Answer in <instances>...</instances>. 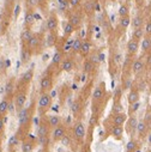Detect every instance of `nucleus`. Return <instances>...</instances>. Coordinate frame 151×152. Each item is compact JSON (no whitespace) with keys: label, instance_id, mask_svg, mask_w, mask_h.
<instances>
[{"label":"nucleus","instance_id":"nucleus-7","mask_svg":"<svg viewBox=\"0 0 151 152\" xmlns=\"http://www.w3.org/2000/svg\"><path fill=\"white\" fill-rule=\"evenodd\" d=\"M53 77L51 74H45L40 80V94L42 92H49L53 89Z\"/></svg>","mask_w":151,"mask_h":152},{"label":"nucleus","instance_id":"nucleus-57","mask_svg":"<svg viewBox=\"0 0 151 152\" xmlns=\"http://www.w3.org/2000/svg\"><path fill=\"white\" fill-rule=\"evenodd\" d=\"M146 65L151 67V55H149V56L146 58Z\"/></svg>","mask_w":151,"mask_h":152},{"label":"nucleus","instance_id":"nucleus-15","mask_svg":"<svg viewBox=\"0 0 151 152\" xmlns=\"http://www.w3.org/2000/svg\"><path fill=\"white\" fill-rule=\"evenodd\" d=\"M16 1L17 0H5V3H4V18L10 19L11 13L13 12V10L17 5Z\"/></svg>","mask_w":151,"mask_h":152},{"label":"nucleus","instance_id":"nucleus-16","mask_svg":"<svg viewBox=\"0 0 151 152\" xmlns=\"http://www.w3.org/2000/svg\"><path fill=\"white\" fill-rule=\"evenodd\" d=\"M58 42V34L56 31H48L47 32V36H45V45L46 47L51 48V47H54Z\"/></svg>","mask_w":151,"mask_h":152},{"label":"nucleus","instance_id":"nucleus-22","mask_svg":"<svg viewBox=\"0 0 151 152\" xmlns=\"http://www.w3.org/2000/svg\"><path fill=\"white\" fill-rule=\"evenodd\" d=\"M138 120H137V118L136 116H130L128 119H127V121H126V131L128 132V133H134V132H137V126H138Z\"/></svg>","mask_w":151,"mask_h":152},{"label":"nucleus","instance_id":"nucleus-11","mask_svg":"<svg viewBox=\"0 0 151 152\" xmlns=\"http://www.w3.org/2000/svg\"><path fill=\"white\" fill-rule=\"evenodd\" d=\"M106 97V85L104 83H101L100 85H97L92 92V102L97 103V102H102L103 98Z\"/></svg>","mask_w":151,"mask_h":152},{"label":"nucleus","instance_id":"nucleus-10","mask_svg":"<svg viewBox=\"0 0 151 152\" xmlns=\"http://www.w3.org/2000/svg\"><path fill=\"white\" fill-rule=\"evenodd\" d=\"M36 18H35V11L32 7H29L26 6L25 10H24V26L25 28H30L34 25Z\"/></svg>","mask_w":151,"mask_h":152},{"label":"nucleus","instance_id":"nucleus-59","mask_svg":"<svg viewBox=\"0 0 151 152\" xmlns=\"http://www.w3.org/2000/svg\"><path fill=\"white\" fill-rule=\"evenodd\" d=\"M86 152H91V150H89V148H88V150H86Z\"/></svg>","mask_w":151,"mask_h":152},{"label":"nucleus","instance_id":"nucleus-21","mask_svg":"<svg viewBox=\"0 0 151 152\" xmlns=\"http://www.w3.org/2000/svg\"><path fill=\"white\" fill-rule=\"evenodd\" d=\"M32 55H34V53H32L26 46L22 45V50H21V62H22L23 65H26V64L30 61V59H31Z\"/></svg>","mask_w":151,"mask_h":152},{"label":"nucleus","instance_id":"nucleus-40","mask_svg":"<svg viewBox=\"0 0 151 152\" xmlns=\"http://www.w3.org/2000/svg\"><path fill=\"white\" fill-rule=\"evenodd\" d=\"M131 18H130V16H125V17H120V19H119V24H120V26L125 30V29H127L128 26H130V24H131Z\"/></svg>","mask_w":151,"mask_h":152},{"label":"nucleus","instance_id":"nucleus-4","mask_svg":"<svg viewBox=\"0 0 151 152\" xmlns=\"http://www.w3.org/2000/svg\"><path fill=\"white\" fill-rule=\"evenodd\" d=\"M45 42V37H43V34L39 32V34H34V36L31 37V40L29 41V43L26 45V47L34 53V54H37L41 52V47H42V43Z\"/></svg>","mask_w":151,"mask_h":152},{"label":"nucleus","instance_id":"nucleus-44","mask_svg":"<svg viewBox=\"0 0 151 152\" xmlns=\"http://www.w3.org/2000/svg\"><path fill=\"white\" fill-rule=\"evenodd\" d=\"M111 113L113 114H119V113H124V107L121 105L120 102H114L111 108Z\"/></svg>","mask_w":151,"mask_h":152},{"label":"nucleus","instance_id":"nucleus-13","mask_svg":"<svg viewBox=\"0 0 151 152\" xmlns=\"http://www.w3.org/2000/svg\"><path fill=\"white\" fill-rule=\"evenodd\" d=\"M51 131H52V128H51L47 119L46 120L43 119V120H41L39 127H37V137H49Z\"/></svg>","mask_w":151,"mask_h":152},{"label":"nucleus","instance_id":"nucleus-5","mask_svg":"<svg viewBox=\"0 0 151 152\" xmlns=\"http://www.w3.org/2000/svg\"><path fill=\"white\" fill-rule=\"evenodd\" d=\"M73 135H74V139L79 141V142H83L84 139H85V135H86V129H85V126L82 121H77L73 126Z\"/></svg>","mask_w":151,"mask_h":152},{"label":"nucleus","instance_id":"nucleus-24","mask_svg":"<svg viewBox=\"0 0 151 152\" xmlns=\"http://www.w3.org/2000/svg\"><path fill=\"white\" fill-rule=\"evenodd\" d=\"M96 4H97V0H84L83 3V11L86 15H90L92 12H95L96 10Z\"/></svg>","mask_w":151,"mask_h":152},{"label":"nucleus","instance_id":"nucleus-6","mask_svg":"<svg viewBox=\"0 0 151 152\" xmlns=\"http://www.w3.org/2000/svg\"><path fill=\"white\" fill-rule=\"evenodd\" d=\"M67 20L76 28V29H78V28H81V25H82V22H83V16H82V12H79L78 11V9L77 10H72L70 13H68V16H67Z\"/></svg>","mask_w":151,"mask_h":152},{"label":"nucleus","instance_id":"nucleus-48","mask_svg":"<svg viewBox=\"0 0 151 152\" xmlns=\"http://www.w3.org/2000/svg\"><path fill=\"white\" fill-rule=\"evenodd\" d=\"M60 142H61L64 146L68 147V146H71V144H72V139H71V137H70L68 134H66V135L60 140Z\"/></svg>","mask_w":151,"mask_h":152},{"label":"nucleus","instance_id":"nucleus-39","mask_svg":"<svg viewBox=\"0 0 151 152\" xmlns=\"http://www.w3.org/2000/svg\"><path fill=\"white\" fill-rule=\"evenodd\" d=\"M95 64L90 60V59H86L85 61H84V65H83V69H84V72L85 73H91L92 71H94V68H95Z\"/></svg>","mask_w":151,"mask_h":152},{"label":"nucleus","instance_id":"nucleus-38","mask_svg":"<svg viewBox=\"0 0 151 152\" xmlns=\"http://www.w3.org/2000/svg\"><path fill=\"white\" fill-rule=\"evenodd\" d=\"M131 24H132V26H133L134 29L143 28V25H144V19H143V17H140V16H136V17L132 19Z\"/></svg>","mask_w":151,"mask_h":152},{"label":"nucleus","instance_id":"nucleus-43","mask_svg":"<svg viewBox=\"0 0 151 152\" xmlns=\"http://www.w3.org/2000/svg\"><path fill=\"white\" fill-rule=\"evenodd\" d=\"M119 16L120 17H125V16H130V6L127 4H122L119 7Z\"/></svg>","mask_w":151,"mask_h":152},{"label":"nucleus","instance_id":"nucleus-55","mask_svg":"<svg viewBox=\"0 0 151 152\" xmlns=\"http://www.w3.org/2000/svg\"><path fill=\"white\" fill-rule=\"evenodd\" d=\"M19 12H21V6H19V5H16V7H15V10H13V17H15V18H18Z\"/></svg>","mask_w":151,"mask_h":152},{"label":"nucleus","instance_id":"nucleus-26","mask_svg":"<svg viewBox=\"0 0 151 152\" xmlns=\"http://www.w3.org/2000/svg\"><path fill=\"white\" fill-rule=\"evenodd\" d=\"M139 98H140V91H139L138 89L132 88V89L130 90V92H128V96H127V102H128V104L131 105V104H133V103H136V102H139Z\"/></svg>","mask_w":151,"mask_h":152},{"label":"nucleus","instance_id":"nucleus-18","mask_svg":"<svg viewBox=\"0 0 151 152\" xmlns=\"http://www.w3.org/2000/svg\"><path fill=\"white\" fill-rule=\"evenodd\" d=\"M60 67H61V71H64V72H72V71L74 69V67H76L74 60H73L72 58H70V56L64 58V60H62Z\"/></svg>","mask_w":151,"mask_h":152},{"label":"nucleus","instance_id":"nucleus-1","mask_svg":"<svg viewBox=\"0 0 151 152\" xmlns=\"http://www.w3.org/2000/svg\"><path fill=\"white\" fill-rule=\"evenodd\" d=\"M35 111V105L31 104L30 107H24L19 113H18V121H19V128H18V133H23L26 134L31 121H32V115Z\"/></svg>","mask_w":151,"mask_h":152},{"label":"nucleus","instance_id":"nucleus-31","mask_svg":"<svg viewBox=\"0 0 151 152\" xmlns=\"http://www.w3.org/2000/svg\"><path fill=\"white\" fill-rule=\"evenodd\" d=\"M64 60V53L61 50H56L52 58V65L53 66H60Z\"/></svg>","mask_w":151,"mask_h":152},{"label":"nucleus","instance_id":"nucleus-29","mask_svg":"<svg viewBox=\"0 0 151 152\" xmlns=\"http://www.w3.org/2000/svg\"><path fill=\"white\" fill-rule=\"evenodd\" d=\"M91 47H92V45H91V42L89 40H83V43H82V48H81V53L79 54L82 56L86 58L91 53Z\"/></svg>","mask_w":151,"mask_h":152},{"label":"nucleus","instance_id":"nucleus-56","mask_svg":"<svg viewBox=\"0 0 151 152\" xmlns=\"http://www.w3.org/2000/svg\"><path fill=\"white\" fill-rule=\"evenodd\" d=\"M48 3V0H39V6L40 7H45Z\"/></svg>","mask_w":151,"mask_h":152},{"label":"nucleus","instance_id":"nucleus-3","mask_svg":"<svg viewBox=\"0 0 151 152\" xmlns=\"http://www.w3.org/2000/svg\"><path fill=\"white\" fill-rule=\"evenodd\" d=\"M52 107V96L49 92H42L40 94L39 101H37V111L40 115H45V114L51 109Z\"/></svg>","mask_w":151,"mask_h":152},{"label":"nucleus","instance_id":"nucleus-46","mask_svg":"<svg viewBox=\"0 0 151 152\" xmlns=\"http://www.w3.org/2000/svg\"><path fill=\"white\" fill-rule=\"evenodd\" d=\"M122 90H124L122 86L115 89V92H114V102H120V98H121V95H122Z\"/></svg>","mask_w":151,"mask_h":152},{"label":"nucleus","instance_id":"nucleus-54","mask_svg":"<svg viewBox=\"0 0 151 152\" xmlns=\"http://www.w3.org/2000/svg\"><path fill=\"white\" fill-rule=\"evenodd\" d=\"M96 124H97V116L96 115H92L90 118V120H89V126L90 127H94V126H96Z\"/></svg>","mask_w":151,"mask_h":152},{"label":"nucleus","instance_id":"nucleus-2","mask_svg":"<svg viewBox=\"0 0 151 152\" xmlns=\"http://www.w3.org/2000/svg\"><path fill=\"white\" fill-rule=\"evenodd\" d=\"M28 89H29V86H22V85H17L16 86L13 102H15V109L18 113L25 105V102H26V98H28Z\"/></svg>","mask_w":151,"mask_h":152},{"label":"nucleus","instance_id":"nucleus-52","mask_svg":"<svg viewBox=\"0 0 151 152\" xmlns=\"http://www.w3.org/2000/svg\"><path fill=\"white\" fill-rule=\"evenodd\" d=\"M144 31H145V36H151V20H147L145 23Z\"/></svg>","mask_w":151,"mask_h":152},{"label":"nucleus","instance_id":"nucleus-17","mask_svg":"<svg viewBox=\"0 0 151 152\" xmlns=\"http://www.w3.org/2000/svg\"><path fill=\"white\" fill-rule=\"evenodd\" d=\"M126 121H127V115L125 113L113 114V116H111V124L115 126H124Z\"/></svg>","mask_w":151,"mask_h":152},{"label":"nucleus","instance_id":"nucleus-8","mask_svg":"<svg viewBox=\"0 0 151 152\" xmlns=\"http://www.w3.org/2000/svg\"><path fill=\"white\" fill-rule=\"evenodd\" d=\"M59 28V18L55 12H51L46 20V29L47 31H56Z\"/></svg>","mask_w":151,"mask_h":152},{"label":"nucleus","instance_id":"nucleus-35","mask_svg":"<svg viewBox=\"0 0 151 152\" xmlns=\"http://www.w3.org/2000/svg\"><path fill=\"white\" fill-rule=\"evenodd\" d=\"M22 141H21V134L17 132L16 134H13L10 139H9V147L12 148V147H16L17 145H19Z\"/></svg>","mask_w":151,"mask_h":152},{"label":"nucleus","instance_id":"nucleus-36","mask_svg":"<svg viewBox=\"0 0 151 152\" xmlns=\"http://www.w3.org/2000/svg\"><path fill=\"white\" fill-rule=\"evenodd\" d=\"M146 132H147V125L145 124V121H139L137 126V133L139 134V137H144Z\"/></svg>","mask_w":151,"mask_h":152},{"label":"nucleus","instance_id":"nucleus-20","mask_svg":"<svg viewBox=\"0 0 151 152\" xmlns=\"http://www.w3.org/2000/svg\"><path fill=\"white\" fill-rule=\"evenodd\" d=\"M13 98H10L7 96H4V98L0 101V116H6V114L10 109V103Z\"/></svg>","mask_w":151,"mask_h":152},{"label":"nucleus","instance_id":"nucleus-51","mask_svg":"<svg viewBox=\"0 0 151 152\" xmlns=\"http://www.w3.org/2000/svg\"><path fill=\"white\" fill-rule=\"evenodd\" d=\"M139 107H140V103H139V102H136V103L131 104V105H130V114H134L136 111H138Z\"/></svg>","mask_w":151,"mask_h":152},{"label":"nucleus","instance_id":"nucleus-50","mask_svg":"<svg viewBox=\"0 0 151 152\" xmlns=\"http://www.w3.org/2000/svg\"><path fill=\"white\" fill-rule=\"evenodd\" d=\"M25 4L26 6L35 9L36 6H39V0H25Z\"/></svg>","mask_w":151,"mask_h":152},{"label":"nucleus","instance_id":"nucleus-12","mask_svg":"<svg viewBox=\"0 0 151 152\" xmlns=\"http://www.w3.org/2000/svg\"><path fill=\"white\" fill-rule=\"evenodd\" d=\"M34 78V68H29L26 72H24L22 75L19 80L17 82V85H22V86H29L31 80Z\"/></svg>","mask_w":151,"mask_h":152},{"label":"nucleus","instance_id":"nucleus-19","mask_svg":"<svg viewBox=\"0 0 151 152\" xmlns=\"http://www.w3.org/2000/svg\"><path fill=\"white\" fill-rule=\"evenodd\" d=\"M145 68V65H144V61L139 58V59H136L132 65H131V69H132V73L136 74V75H139Z\"/></svg>","mask_w":151,"mask_h":152},{"label":"nucleus","instance_id":"nucleus-49","mask_svg":"<svg viewBox=\"0 0 151 152\" xmlns=\"http://www.w3.org/2000/svg\"><path fill=\"white\" fill-rule=\"evenodd\" d=\"M5 122H6V118L5 116H0V138L4 135V131H5Z\"/></svg>","mask_w":151,"mask_h":152},{"label":"nucleus","instance_id":"nucleus-60","mask_svg":"<svg viewBox=\"0 0 151 152\" xmlns=\"http://www.w3.org/2000/svg\"><path fill=\"white\" fill-rule=\"evenodd\" d=\"M145 152H151V150H146V151H145Z\"/></svg>","mask_w":151,"mask_h":152},{"label":"nucleus","instance_id":"nucleus-53","mask_svg":"<svg viewBox=\"0 0 151 152\" xmlns=\"http://www.w3.org/2000/svg\"><path fill=\"white\" fill-rule=\"evenodd\" d=\"M122 89L124 90H128V89H132V83L130 79H125V83L122 85Z\"/></svg>","mask_w":151,"mask_h":152},{"label":"nucleus","instance_id":"nucleus-28","mask_svg":"<svg viewBox=\"0 0 151 152\" xmlns=\"http://www.w3.org/2000/svg\"><path fill=\"white\" fill-rule=\"evenodd\" d=\"M35 145H36L35 141L29 140V139H24L21 142V150H22V152H32L35 148Z\"/></svg>","mask_w":151,"mask_h":152},{"label":"nucleus","instance_id":"nucleus-61","mask_svg":"<svg viewBox=\"0 0 151 152\" xmlns=\"http://www.w3.org/2000/svg\"><path fill=\"white\" fill-rule=\"evenodd\" d=\"M109 1H117V0H109Z\"/></svg>","mask_w":151,"mask_h":152},{"label":"nucleus","instance_id":"nucleus-9","mask_svg":"<svg viewBox=\"0 0 151 152\" xmlns=\"http://www.w3.org/2000/svg\"><path fill=\"white\" fill-rule=\"evenodd\" d=\"M66 134H67V128H66V126L62 125V124H60L59 126H56L55 128H53V131H52V140H53L54 142H58V141H60Z\"/></svg>","mask_w":151,"mask_h":152},{"label":"nucleus","instance_id":"nucleus-23","mask_svg":"<svg viewBox=\"0 0 151 152\" xmlns=\"http://www.w3.org/2000/svg\"><path fill=\"white\" fill-rule=\"evenodd\" d=\"M110 134L111 137L117 139V140H121L124 138V127L122 126H115L113 125L110 127Z\"/></svg>","mask_w":151,"mask_h":152},{"label":"nucleus","instance_id":"nucleus-32","mask_svg":"<svg viewBox=\"0 0 151 152\" xmlns=\"http://www.w3.org/2000/svg\"><path fill=\"white\" fill-rule=\"evenodd\" d=\"M82 43H83V39L82 37H76L72 43V53L77 54L81 53V48H82Z\"/></svg>","mask_w":151,"mask_h":152},{"label":"nucleus","instance_id":"nucleus-30","mask_svg":"<svg viewBox=\"0 0 151 152\" xmlns=\"http://www.w3.org/2000/svg\"><path fill=\"white\" fill-rule=\"evenodd\" d=\"M76 30H77V29H76L68 20L64 23V37H65V39H70L71 35H72Z\"/></svg>","mask_w":151,"mask_h":152},{"label":"nucleus","instance_id":"nucleus-34","mask_svg":"<svg viewBox=\"0 0 151 152\" xmlns=\"http://www.w3.org/2000/svg\"><path fill=\"white\" fill-rule=\"evenodd\" d=\"M141 50L143 52H150L151 50V36H144L141 40Z\"/></svg>","mask_w":151,"mask_h":152},{"label":"nucleus","instance_id":"nucleus-37","mask_svg":"<svg viewBox=\"0 0 151 152\" xmlns=\"http://www.w3.org/2000/svg\"><path fill=\"white\" fill-rule=\"evenodd\" d=\"M144 36H145L144 28H139V29H134V31L132 34V39L133 40H137V41H140V40H143Z\"/></svg>","mask_w":151,"mask_h":152},{"label":"nucleus","instance_id":"nucleus-14","mask_svg":"<svg viewBox=\"0 0 151 152\" xmlns=\"http://www.w3.org/2000/svg\"><path fill=\"white\" fill-rule=\"evenodd\" d=\"M16 79L15 78H10L6 84H5V96L10 97V98H13L15 96V92H16Z\"/></svg>","mask_w":151,"mask_h":152},{"label":"nucleus","instance_id":"nucleus-27","mask_svg":"<svg viewBox=\"0 0 151 152\" xmlns=\"http://www.w3.org/2000/svg\"><path fill=\"white\" fill-rule=\"evenodd\" d=\"M126 48H127V53H128V55H133V54H136V53L138 52V49H139V41L131 39V40L127 42Z\"/></svg>","mask_w":151,"mask_h":152},{"label":"nucleus","instance_id":"nucleus-47","mask_svg":"<svg viewBox=\"0 0 151 152\" xmlns=\"http://www.w3.org/2000/svg\"><path fill=\"white\" fill-rule=\"evenodd\" d=\"M71 109H72V113L74 114V115H76V114H78L81 111V103H79V101H74Z\"/></svg>","mask_w":151,"mask_h":152},{"label":"nucleus","instance_id":"nucleus-33","mask_svg":"<svg viewBox=\"0 0 151 152\" xmlns=\"http://www.w3.org/2000/svg\"><path fill=\"white\" fill-rule=\"evenodd\" d=\"M47 121H48V124H49V126H51L52 129L55 128L56 126H59L61 124V119H60L59 115H49L47 118Z\"/></svg>","mask_w":151,"mask_h":152},{"label":"nucleus","instance_id":"nucleus-58","mask_svg":"<svg viewBox=\"0 0 151 152\" xmlns=\"http://www.w3.org/2000/svg\"><path fill=\"white\" fill-rule=\"evenodd\" d=\"M146 138H147V142H149V145L151 146V132H149V134L146 135Z\"/></svg>","mask_w":151,"mask_h":152},{"label":"nucleus","instance_id":"nucleus-41","mask_svg":"<svg viewBox=\"0 0 151 152\" xmlns=\"http://www.w3.org/2000/svg\"><path fill=\"white\" fill-rule=\"evenodd\" d=\"M138 148V141L134 139H131L126 145V152H134Z\"/></svg>","mask_w":151,"mask_h":152},{"label":"nucleus","instance_id":"nucleus-42","mask_svg":"<svg viewBox=\"0 0 151 152\" xmlns=\"http://www.w3.org/2000/svg\"><path fill=\"white\" fill-rule=\"evenodd\" d=\"M36 142L41 147H47L49 145V137H37Z\"/></svg>","mask_w":151,"mask_h":152},{"label":"nucleus","instance_id":"nucleus-45","mask_svg":"<svg viewBox=\"0 0 151 152\" xmlns=\"http://www.w3.org/2000/svg\"><path fill=\"white\" fill-rule=\"evenodd\" d=\"M68 5H70V9L77 10L82 5V0H68Z\"/></svg>","mask_w":151,"mask_h":152},{"label":"nucleus","instance_id":"nucleus-25","mask_svg":"<svg viewBox=\"0 0 151 152\" xmlns=\"http://www.w3.org/2000/svg\"><path fill=\"white\" fill-rule=\"evenodd\" d=\"M34 34L35 32H32L30 28H24V30L21 32V42H22V45L26 46L29 43V41L31 40V37L34 36Z\"/></svg>","mask_w":151,"mask_h":152}]
</instances>
